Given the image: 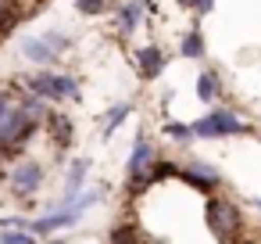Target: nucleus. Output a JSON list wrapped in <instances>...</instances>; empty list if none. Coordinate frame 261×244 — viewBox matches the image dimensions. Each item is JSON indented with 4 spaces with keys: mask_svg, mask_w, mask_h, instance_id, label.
I'll list each match as a JSON object with an SVG mask.
<instances>
[{
    "mask_svg": "<svg viewBox=\"0 0 261 244\" xmlns=\"http://www.w3.org/2000/svg\"><path fill=\"white\" fill-rule=\"evenodd\" d=\"M204 54H207L204 33H200V29H186L182 40H179V58H186V61H200Z\"/></svg>",
    "mask_w": 261,
    "mask_h": 244,
    "instance_id": "nucleus-15",
    "label": "nucleus"
},
{
    "mask_svg": "<svg viewBox=\"0 0 261 244\" xmlns=\"http://www.w3.org/2000/svg\"><path fill=\"white\" fill-rule=\"evenodd\" d=\"M179 176H182V180H186L190 187H197V190H204V194H207V190H215V187L222 183V176H218V169H215V165H207V162H197V158H193V162H186Z\"/></svg>",
    "mask_w": 261,
    "mask_h": 244,
    "instance_id": "nucleus-11",
    "label": "nucleus"
},
{
    "mask_svg": "<svg viewBox=\"0 0 261 244\" xmlns=\"http://www.w3.org/2000/svg\"><path fill=\"white\" fill-rule=\"evenodd\" d=\"M108 244H140V230L136 226H115L108 233Z\"/></svg>",
    "mask_w": 261,
    "mask_h": 244,
    "instance_id": "nucleus-22",
    "label": "nucleus"
},
{
    "mask_svg": "<svg viewBox=\"0 0 261 244\" xmlns=\"http://www.w3.org/2000/svg\"><path fill=\"white\" fill-rule=\"evenodd\" d=\"M197 97H200L204 104H215V101L222 97V76H218L215 69H204V72L197 76Z\"/></svg>",
    "mask_w": 261,
    "mask_h": 244,
    "instance_id": "nucleus-16",
    "label": "nucleus"
},
{
    "mask_svg": "<svg viewBox=\"0 0 261 244\" xmlns=\"http://www.w3.org/2000/svg\"><path fill=\"white\" fill-rule=\"evenodd\" d=\"M129 115H133V104H129V101H115V104L100 115V137H104V140H111V137L125 126V119H129Z\"/></svg>",
    "mask_w": 261,
    "mask_h": 244,
    "instance_id": "nucleus-13",
    "label": "nucleus"
},
{
    "mask_svg": "<svg viewBox=\"0 0 261 244\" xmlns=\"http://www.w3.org/2000/svg\"><path fill=\"white\" fill-rule=\"evenodd\" d=\"M154 162H158V147H154V140L140 129L136 140H133V151H129V158H125V190H129V194H140L143 187H150V169H154Z\"/></svg>",
    "mask_w": 261,
    "mask_h": 244,
    "instance_id": "nucleus-2",
    "label": "nucleus"
},
{
    "mask_svg": "<svg viewBox=\"0 0 261 244\" xmlns=\"http://www.w3.org/2000/svg\"><path fill=\"white\" fill-rule=\"evenodd\" d=\"M165 65H168V54H165L158 43H143V47L133 51V69H136V76H140L143 83H154V79L165 72Z\"/></svg>",
    "mask_w": 261,
    "mask_h": 244,
    "instance_id": "nucleus-9",
    "label": "nucleus"
},
{
    "mask_svg": "<svg viewBox=\"0 0 261 244\" xmlns=\"http://www.w3.org/2000/svg\"><path fill=\"white\" fill-rule=\"evenodd\" d=\"M11 86L15 90H25V94H36L43 97L47 104H79L83 101V83L75 72H65L61 65L58 69H25L18 76H11Z\"/></svg>",
    "mask_w": 261,
    "mask_h": 244,
    "instance_id": "nucleus-1",
    "label": "nucleus"
},
{
    "mask_svg": "<svg viewBox=\"0 0 261 244\" xmlns=\"http://www.w3.org/2000/svg\"><path fill=\"white\" fill-rule=\"evenodd\" d=\"M204 219H207V230L222 240V244H232L243 230V219H240V208L229 201V197H211L204 205Z\"/></svg>",
    "mask_w": 261,
    "mask_h": 244,
    "instance_id": "nucleus-4",
    "label": "nucleus"
},
{
    "mask_svg": "<svg viewBox=\"0 0 261 244\" xmlns=\"http://www.w3.org/2000/svg\"><path fill=\"white\" fill-rule=\"evenodd\" d=\"M40 40L58 54V58H65V54H72V47H75V40H72V33H65V29H54V26H47V29H40Z\"/></svg>",
    "mask_w": 261,
    "mask_h": 244,
    "instance_id": "nucleus-17",
    "label": "nucleus"
},
{
    "mask_svg": "<svg viewBox=\"0 0 261 244\" xmlns=\"http://www.w3.org/2000/svg\"><path fill=\"white\" fill-rule=\"evenodd\" d=\"M90 169H93V162L90 158H72L68 162V172H65V187H61V205H68L79 190H86V180H90Z\"/></svg>",
    "mask_w": 261,
    "mask_h": 244,
    "instance_id": "nucleus-10",
    "label": "nucleus"
},
{
    "mask_svg": "<svg viewBox=\"0 0 261 244\" xmlns=\"http://www.w3.org/2000/svg\"><path fill=\"white\" fill-rule=\"evenodd\" d=\"M43 183H47V165L40 158H29V154H22L8 172V190L18 201H33L43 190Z\"/></svg>",
    "mask_w": 261,
    "mask_h": 244,
    "instance_id": "nucleus-3",
    "label": "nucleus"
},
{
    "mask_svg": "<svg viewBox=\"0 0 261 244\" xmlns=\"http://www.w3.org/2000/svg\"><path fill=\"white\" fill-rule=\"evenodd\" d=\"M0 244H36L33 230H0Z\"/></svg>",
    "mask_w": 261,
    "mask_h": 244,
    "instance_id": "nucleus-23",
    "label": "nucleus"
},
{
    "mask_svg": "<svg viewBox=\"0 0 261 244\" xmlns=\"http://www.w3.org/2000/svg\"><path fill=\"white\" fill-rule=\"evenodd\" d=\"M104 194H108V187H86V190H79L65 208H68V212H75V215H86L93 205H100V201H104Z\"/></svg>",
    "mask_w": 261,
    "mask_h": 244,
    "instance_id": "nucleus-18",
    "label": "nucleus"
},
{
    "mask_svg": "<svg viewBox=\"0 0 261 244\" xmlns=\"http://www.w3.org/2000/svg\"><path fill=\"white\" fill-rule=\"evenodd\" d=\"M165 137L175 140V144H190L193 140V126H186V122H165Z\"/></svg>",
    "mask_w": 261,
    "mask_h": 244,
    "instance_id": "nucleus-21",
    "label": "nucleus"
},
{
    "mask_svg": "<svg viewBox=\"0 0 261 244\" xmlns=\"http://www.w3.org/2000/svg\"><path fill=\"white\" fill-rule=\"evenodd\" d=\"M15 51H18V58L29 65V69H58L65 58H58L43 40H40V33H22L18 40H15Z\"/></svg>",
    "mask_w": 261,
    "mask_h": 244,
    "instance_id": "nucleus-7",
    "label": "nucleus"
},
{
    "mask_svg": "<svg viewBox=\"0 0 261 244\" xmlns=\"http://www.w3.org/2000/svg\"><path fill=\"white\" fill-rule=\"evenodd\" d=\"M197 18H204V15H211L215 11V0H193V8H190Z\"/></svg>",
    "mask_w": 261,
    "mask_h": 244,
    "instance_id": "nucleus-24",
    "label": "nucleus"
},
{
    "mask_svg": "<svg viewBox=\"0 0 261 244\" xmlns=\"http://www.w3.org/2000/svg\"><path fill=\"white\" fill-rule=\"evenodd\" d=\"M143 15H147V0H115V8H111L115 36L118 40H129L143 26Z\"/></svg>",
    "mask_w": 261,
    "mask_h": 244,
    "instance_id": "nucleus-8",
    "label": "nucleus"
},
{
    "mask_svg": "<svg viewBox=\"0 0 261 244\" xmlns=\"http://www.w3.org/2000/svg\"><path fill=\"white\" fill-rule=\"evenodd\" d=\"M72 8L83 18H104V15H111L115 0H72Z\"/></svg>",
    "mask_w": 261,
    "mask_h": 244,
    "instance_id": "nucleus-19",
    "label": "nucleus"
},
{
    "mask_svg": "<svg viewBox=\"0 0 261 244\" xmlns=\"http://www.w3.org/2000/svg\"><path fill=\"white\" fill-rule=\"evenodd\" d=\"M25 8L18 4V0H0V40H8V36H15V29L25 22Z\"/></svg>",
    "mask_w": 261,
    "mask_h": 244,
    "instance_id": "nucleus-14",
    "label": "nucleus"
},
{
    "mask_svg": "<svg viewBox=\"0 0 261 244\" xmlns=\"http://www.w3.org/2000/svg\"><path fill=\"white\" fill-rule=\"evenodd\" d=\"M79 223V215L75 212H43L40 219H29V230L36 233V237H50V233H58V230H68V226H75Z\"/></svg>",
    "mask_w": 261,
    "mask_h": 244,
    "instance_id": "nucleus-12",
    "label": "nucleus"
},
{
    "mask_svg": "<svg viewBox=\"0 0 261 244\" xmlns=\"http://www.w3.org/2000/svg\"><path fill=\"white\" fill-rule=\"evenodd\" d=\"M243 133H250V126H247V122H240V115H236V112H229V108H211L204 119H197V122H193V137H200V140L243 137Z\"/></svg>",
    "mask_w": 261,
    "mask_h": 244,
    "instance_id": "nucleus-5",
    "label": "nucleus"
},
{
    "mask_svg": "<svg viewBox=\"0 0 261 244\" xmlns=\"http://www.w3.org/2000/svg\"><path fill=\"white\" fill-rule=\"evenodd\" d=\"M243 244H254V240H243Z\"/></svg>",
    "mask_w": 261,
    "mask_h": 244,
    "instance_id": "nucleus-25",
    "label": "nucleus"
},
{
    "mask_svg": "<svg viewBox=\"0 0 261 244\" xmlns=\"http://www.w3.org/2000/svg\"><path fill=\"white\" fill-rule=\"evenodd\" d=\"M43 137L54 147V154L65 158L72 151V144H75V119L68 112H61V108H50L47 119H43Z\"/></svg>",
    "mask_w": 261,
    "mask_h": 244,
    "instance_id": "nucleus-6",
    "label": "nucleus"
},
{
    "mask_svg": "<svg viewBox=\"0 0 261 244\" xmlns=\"http://www.w3.org/2000/svg\"><path fill=\"white\" fill-rule=\"evenodd\" d=\"M179 172H182V165H175V162H168V158H158V162H154V169H150V183L175 180Z\"/></svg>",
    "mask_w": 261,
    "mask_h": 244,
    "instance_id": "nucleus-20",
    "label": "nucleus"
}]
</instances>
